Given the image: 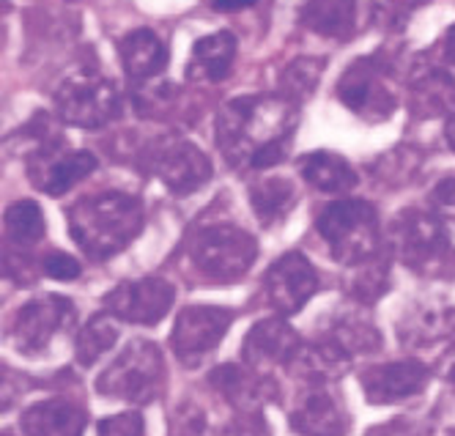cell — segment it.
I'll return each instance as SVG.
<instances>
[{
  "label": "cell",
  "mask_w": 455,
  "mask_h": 436,
  "mask_svg": "<svg viewBox=\"0 0 455 436\" xmlns=\"http://www.w3.org/2000/svg\"><path fill=\"white\" fill-rule=\"evenodd\" d=\"M209 382L231 400V407L239 412H255L261 407V395L269 392L252 367L247 371V367H239V365H220L217 371H212Z\"/></svg>",
  "instance_id": "d4e9b609"
},
{
  "label": "cell",
  "mask_w": 455,
  "mask_h": 436,
  "mask_svg": "<svg viewBox=\"0 0 455 436\" xmlns=\"http://www.w3.org/2000/svg\"><path fill=\"white\" fill-rule=\"evenodd\" d=\"M234 321V311L217 305H192L184 308L176 319L171 346L181 365H201L225 338L228 327Z\"/></svg>",
  "instance_id": "7c38bea8"
},
{
  "label": "cell",
  "mask_w": 455,
  "mask_h": 436,
  "mask_svg": "<svg viewBox=\"0 0 455 436\" xmlns=\"http://www.w3.org/2000/svg\"><path fill=\"white\" fill-rule=\"evenodd\" d=\"M69 233L77 247L96 261H105L129 247L146 225L140 198L129 192L85 195L67 212Z\"/></svg>",
  "instance_id": "7a4b0ae2"
},
{
  "label": "cell",
  "mask_w": 455,
  "mask_h": 436,
  "mask_svg": "<svg viewBox=\"0 0 455 436\" xmlns=\"http://www.w3.org/2000/svg\"><path fill=\"white\" fill-rule=\"evenodd\" d=\"M323 75V58H297L291 61L280 75V96L291 102H305L310 99Z\"/></svg>",
  "instance_id": "f546056e"
},
{
  "label": "cell",
  "mask_w": 455,
  "mask_h": 436,
  "mask_svg": "<svg viewBox=\"0 0 455 436\" xmlns=\"http://www.w3.org/2000/svg\"><path fill=\"white\" fill-rule=\"evenodd\" d=\"M299 22L318 36L346 39L356 25V0H305Z\"/></svg>",
  "instance_id": "cb8c5ba5"
},
{
  "label": "cell",
  "mask_w": 455,
  "mask_h": 436,
  "mask_svg": "<svg viewBox=\"0 0 455 436\" xmlns=\"http://www.w3.org/2000/svg\"><path fill=\"white\" fill-rule=\"evenodd\" d=\"M373 4V20L387 28V30H401L409 17L422 9L426 4H431V0H371Z\"/></svg>",
  "instance_id": "1f68e13d"
},
{
  "label": "cell",
  "mask_w": 455,
  "mask_h": 436,
  "mask_svg": "<svg viewBox=\"0 0 455 436\" xmlns=\"http://www.w3.org/2000/svg\"><path fill=\"white\" fill-rule=\"evenodd\" d=\"M321 341L330 349H335L340 357H346L348 362L356 354H373L381 346L376 327L371 321H365L363 316H351V313L338 319Z\"/></svg>",
  "instance_id": "484cf974"
},
{
  "label": "cell",
  "mask_w": 455,
  "mask_h": 436,
  "mask_svg": "<svg viewBox=\"0 0 455 436\" xmlns=\"http://www.w3.org/2000/svg\"><path fill=\"white\" fill-rule=\"evenodd\" d=\"M4 436H9V433H4Z\"/></svg>",
  "instance_id": "b9f144b4"
},
{
  "label": "cell",
  "mask_w": 455,
  "mask_h": 436,
  "mask_svg": "<svg viewBox=\"0 0 455 436\" xmlns=\"http://www.w3.org/2000/svg\"><path fill=\"white\" fill-rule=\"evenodd\" d=\"M146 431V423L138 412H124V415H113V417H105L96 428L100 436H143Z\"/></svg>",
  "instance_id": "d6a6232c"
},
{
  "label": "cell",
  "mask_w": 455,
  "mask_h": 436,
  "mask_svg": "<svg viewBox=\"0 0 455 436\" xmlns=\"http://www.w3.org/2000/svg\"><path fill=\"white\" fill-rule=\"evenodd\" d=\"M75 321V308L67 296L42 294L25 302L12 324V343L20 354L36 357L52 349Z\"/></svg>",
  "instance_id": "9c48e42d"
},
{
  "label": "cell",
  "mask_w": 455,
  "mask_h": 436,
  "mask_svg": "<svg viewBox=\"0 0 455 436\" xmlns=\"http://www.w3.org/2000/svg\"><path fill=\"white\" fill-rule=\"evenodd\" d=\"M168 387L165 357L151 341H132L96 379V390L113 400L151 404Z\"/></svg>",
  "instance_id": "277c9868"
},
{
  "label": "cell",
  "mask_w": 455,
  "mask_h": 436,
  "mask_svg": "<svg viewBox=\"0 0 455 436\" xmlns=\"http://www.w3.org/2000/svg\"><path fill=\"white\" fill-rule=\"evenodd\" d=\"M297 126L294 102L285 96H239L217 116V146L228 165H252V157L280 141H291Z\"/></svg>",
  "instance_id": "6da1fadb"
},
{
  "label": "cell",
  "mask_w": 455,
  "mask_h": 436,
  "mask_svg": "<svg viewBox=\"0 0 455 436\" xmlns=\"http://www.w3.org/2000/svg\"><path fill=\"white\" fill-rule=\"evenodd\" d=\"M258 0H212V6L217 12H225V14H231V12H244L250 6H255Z\"/></svg>",
  "instance_id": "74e56055"
},
{
  "label": "cell",
  "mask_w": 455,
  "mask_h": 436,
  "mask_svg": "<svg viewBox=\"0 0 455 436\" xmlns=\"http://www.w3.org/2000/svg\"><path fill=\"white\" fill-rule=\"evenodd\" d=\"M264 286L269 305L277 313L291 316L299 313L313 299V294L318 291V275L315 266L302 253H285L269 266Z\"/></svg>",
  "instance_id": "5bb4252c"
},
{
  "label": "cell",
  "mask_w": 455,
  "mask_h": 436,
  "mask_svg": "<svg viewBox=\"0 0 455 436\" xmlns=\"http://www.w3.org/2000/svg\"><path fill=\"white\" fill-rule=\"evenodd\" d=\"M297 184L283 176L261 179L255 187H250V204L252 212L261 220V225L280 222L291 209L297 206Z\"/></svg>",
  "instance_id": "4316f807"
},
{
  "label": "cell",
  "mask_w": 455,
  "mask_h": 436,
  "mask_svg": "<svg viewBox=\"0 0 455 436\" xmlns=\"http://www.w3.org/2000/svg\"><path fill=\"white\" fill-rule=\"evenodd\" d=\"M234 58H236V36L228 30H217V33H212V36H204V39L195 42L192 63H189L187 75L220 83L231 75Z\"/></svg>",
  "instance_id": "603a6c76"
},
{
  "label": "cell",
  "mask_w": 455,
  "mask_h": 436,
  "mask_svg": "<svg viewBox=\"0 0 455 436\" xmlns=\"http://www.w3.org/2000/svg\"><path fill=\"white\" fill-rule=\"evenodd\" d=\"M96 157L91 151H75L67 149L63 141L50 138L42 146H36L28 157V179L36 190L47 195H63L75 184H80L85 176L96 171Z\"/></svg>",
  "instance_id": "8fae6325"
},
{
  "label": "cell",
  "mask_w": 455,
  "mask_h": 436,
  "mask_svg": "<svg viewBox=\"0 0 455 436\" xmlns=\"http://www.w3.org/2000/svg\"><path fill=\"white\" fill-rule=\"evenodd\" d=\"M22 431L28 436H83L85 412L63 398L39 400V404L25 409Z\"/></svg>",
  "instance_id": "ac0fdd59"
},
{
  "label": "cell",
  "mask_w": 455,
  "mask_h": 436,
  "mask_svg": "<svg viewBox=\"0 0 455 436\" xmlns=\"http://www.w3.org/2000/svg\"><path fill=\"white\" fill-rule=\"evenodd\" d=\"M297 167H299V176L318 192L343 195L356 187L354 167L332 151H310L299 157Z\"/></svg>",
  "instance_id": "7402d4cb"
},
{
  "label": "cell",
  "mask_w": 455,
  "mask_h": 436,
  "mask_svg": "<svg viewBox=\"0 0 455 436\" xmlns=\"http://www.w3.org/2000/svg\"><path fill=\"white\" fill-rule=\"evenodd\" d=\"M428 379H431L428 365H422L419 359H401V362L371 367V371L360 376V384L371 404L384 407V404H398V400H406L422 392Z\"/></svg>",
  "instance_id": "2e32d148"
},
{
  "label": "cell",
  "mask_w": 455,
  "mask_h": 436,
  "mask_svg": "<svg viewBox=\"0 0 455 436\" xmlns=\"http://www.w3.org/2000/svg\"><path fill=\"white\" fill-rule=\"evenodd\" d=\"M124 72L132 80H151L168 66V47L148 28H138L118 42Z\"/></svg>",
  "instance_id": "ffe728a7"
},
{
  "label": "cell",
  "mask_w": 455,
  "mask_h": 436,
  "mask_svg": "<svg viewBox=\"0 0 455 436\" xmlns=\"http://www.w3.org/2000/svg\"><path fill=\"white\" fill-rule=\"evenodd\" d=\"M338 99L371 124L389 118L398 108V91L379 58H356L338 83Z\"/></svg>",
  "instance_id": "ba28073f"
},
{
  "label": "cell",
  "mask_w": 455,
  "mask_h": 436,
  "mask_svg": "<svg viewBox=\"0 0 455 436\" xmlns=\"http://www.w3.org/2000/svg\"><path fill=\"white\" fill-rule=\"evenodd\" d=\"M439 374L444 376V382L447 384H452L455 387V346L442 357V365H439Z\"/></svg>",
  "instance_id": "f35d334b"
},
{
  "label": "cell",
  "mask_w": 455,
  "mask_h": 436,
  "mask_svg": "<svg viewBox=\"0 0 455 436\" xmlns=\"http://www.w3.org/2000/svg\"><path fill=\"white\" fill-rule=\"evenodd\" d=\"M455 108V80L436 69V66H426V69L414 72L409 83V110L417 118H436Z\"/></svg>",
  "instance_id": "d6986e66"
},
{
  "label": "cell",
  "mask_w": 455,
  "mask_h": 436,
  "mask_svg": "<svg viewBox=\"0 0 455 436\" xmlns=\"http://www.w3.org/2000/svg\"><path fill=\"white\" fill-rule=\"evenodd\" d=\"M455 327V305H442V302H426L406 311L403 324L398 327L401 343L406 346H426L436 343Z\"/></svg>",
  "instance_id": "44dd1931"
},
{
  "label": "cell",
  "mask_w": 455,
  "mask_h": 436,
  "mask_svg": "<svg viewBox=\"0 0 455 436\" xmlns=\"http://www.w3.org/2000/svg\"><path fill=\"white\" fill-rule=\"evenodd\" d=\"M368 436H428V431L422 423H414L409 417H398V420H389V423L371 428Z\"/></svg>",
  "instance_id": "e575fe53"
},
{
  "label": "cell",
  "mask_w": 455,
  "mask_h": 436,
  "mask_svg": "<svg viewBox=\"0 0 455 436\" xmlns=\"http://www.w3.org/2000/svg\"><path fill=\"white\" fill-rule=\"evenodd\" d=\"M387 280H389L387 263L373 255L371 261L360 263V270L351 278V294L360 302H373L387 291Z\"/></svg>",
  "instance_id": "4dcf8cb0"
},
{
  "label": "cell",
  "mask_w": 455,
  "mask_h": 436,
  "mask_svg": "<svg viewBox=\"0 0 455 436\" xmlns=\"http://www.w3.org/2000/svg\"><path fill=\"white\" fill-rule=\"evenodd\" d=\"M146 167L176 195H189L201 190L214 174L212 159L195 143L181 138L154 141L146 154Z\"/></svg>",
  "instance_id": "30bf717a"
},
{
  "label": "cell",
  "mask_w": 455,
  "mask_h": 436,
  "mask_svg": "<svg viewBox=\"0 0 455 436\" xmlns=\"http://www.w3.org/2000/svg\"><path fill=\"white\" fill-rule=\"evenodd\" d=\"M209 436H269L261 415H255V412H247L244 420H236L231 428H225V431H212Z\"/></svg>",
  "instance_id": "d590c367"
},
{
  "label": "cell",
  "mask_w": 455,
  "mask_h": 436,
  "mask_svg": "<svg viewBox=\"0 0 455 436\" xmlns=\"http://www.w3.org/2000/svg\"><path fill=\"white\" fill-rule=\"evenodd\" d=\"M42 270H44V275L52 278V280H75V278H80L83 266H80V261H77L75 255H69V253H50V255L42 261Z\"/></svg>",
  "instance_id": "836d02e7"
},
{
  "label": "cell",
  "mask_w": 455,
  "mask_h": 436,
  "mask_svg": "<svg viewBox=\"0 0 455 436\" xmlns=\"http://www.w3.org/2000/svg\"><path fill=\"white\" fill-rule=\"evenodd\" d=\"M52 105L63 124L80 129H102L116 121L124 108L116 83L96 72H77L63 80L52 96Z\"/></svg>",
  "instance_id": "52a82bcc"
},
{
  "label": "cell",
  "mask_w": 455,
  "mask_h": 436,
  "mask_svg": "<svg viewBox=\"0 0 455 436\" xmlns=\"http://www.w3.org/2000/svg\"><path fill=\"white\" fill-rule=\"evenodd\" d=\"M315 230L327 242L332 258L346 266H360L371 261L381 239L373 204L356 198H340L323 206L318 212Z\"/></svg>",
  "instance_id": "3957f363"
},
{
  "label": "cell",
  "mask_w": 455,
  "mask_h": 436,
  "mask_svg": "<svg viewBox=\"0 0 455 436\" xmlns=\"http://www.w3.org/2000/svg\"><path fill=\"white\" fill-rule=\"evenodd\" d=\"M113 319L116 316H110L108 311L105 313H96L77 332V346H75L77 351H75V357H77L80 365H93L108 349L116 346V341H118V327H116Z\"/></svg>",
  "instance_id": "f1b7e54d"
},
{
  "label": "cell",
  "mask_w": 455,
  "mask_h": 436,
  "mask_svg": "<svg viewBox=\"0 0 455 436\" xmlns=\"http://www.w3.org/2000/svg\"><path fill=\"white\" fill-rule=\"evenodd\" d=\"M291 428L302 436H343L348 431V415L327 382H310L291 412Z\"/></svg>",
  "instance_id": "e0dca14e"
},
{
  "label": "cell",
  "mask_w": 455,
  "mask_h": 436,
  "mask_svg": "<svg viewBox=\"0 0 455 436\" xmlns=\"http://www.w3.org/2000/svg\"><path fill=\"white\" fill-rule=\"evenodd\" d=\"M302 351V341L297 329L283 319H264L258 321L242 343L244 362L255 374H267L272 367L291 365Z\"/></svg>",
  "instance_id": "9a60e30c"
},
{
  "label": "cell",
  "mask_w": 455,
  "mask_h": 436,
  "mask_svg": "<svg viewBox=\"0 0 455 436\" xmlns=\"http://www.w3.org/2000/svg\"><path fill=\"white\" fill-rule=\"evenodd\" d=\"M431 198H434V206H436L442 214L452 217V222H455V176L439 182Z\"/></svg>",
  "instance_id": "8d00e7d4"
},
{
  "label": "cell",
  "mask_w": 455,
  "mask_h": 436,
  "mask_svg": "<svg viewBox=\"0 0 455 436\" xmlns=\"http://www.w3.org/2000/svg\"><path fill=\"white\" fill-rule=\"evenodd\" d=\"M444 138H447V146L455 151V113H452L450 121L444 124Z\"/></svg>",
  "instance_id": "60d3db41"
},
{
  "label": "cell",
  "mask_w": 455,
  "mask_h": 436,
  "mask_svg": "<svg viewBox=\"0 0 455 436\" xmlns=\"http://www.w3.org/2000/svg\"><path fill=\"white\" fill-rule=\"evenodd\" d=\"M47 222L36 200H17L6 209V239L17 247H34L44 239Z\"/></svg>",
  "instance_id": "83f0119b"
},
{
  "label": "cell",
  "mask_w": 455,
  "mask_h": 436,
  "mask_svg": "<svg viewBox=\"0 0 455 436\" xmlns=\"http://www.w3.org/2000/svg\"><path fill=\"white\" fill-rule=\"evenodd\" d=\"M395 255L419 275H442L450 272L452 247L447 242L444 225L436 214L409 209L401 212L389 230Z\"/></svg>",
  "instance_id": "8992f818"
},
{
  "label": "cell",
  "mask_w": 455,
  "mask_h": 436,
  "mask_svg": "<svg viewBox=\"0 0 455 436\" xmlns=\"http://www.w3.org/2000/svg\"><path fill=\"white\" fill-rule=\"evenodd\" d=\"M442 52H444L447 63L455 66V25H450L447 33H444V39H442Z\"/></svg>",
  "instance_id": "ab89813d"
},
{
  "label": "cell",
  "mask_w": 455,
  "mask_h": 436,
  "mask_svg": "<svg viewBox=\"0 0 455 436\" xmlns=\"http://www.w3.org/2000/svg\"><path fill=\"white\" fill-rule=\"evenodd\" d=\"M187 258L192 263V272L206 283H234L258 258V245L247 230L234 225H214L201 230L189 242Z\"/></svg>",
  "instance_id": "5b68a950"
},
{
  "label": "cell",
  "mask_w": 455,
  "mask_h": 436,
  "mask_svg": "<svg viewBox=\"0 0 455 436\" xmlns=\"http://www.w3.org/2000/svg\"><path fill=\"white\" fill-rule=\"evenodd\" d=\"M176 299V288L168 280L143 278L116 286L105 296V311L129 324H156L165 319Z\"/></svg>",
  "instance_id": "4fadbf2b"
}]
</instances>
